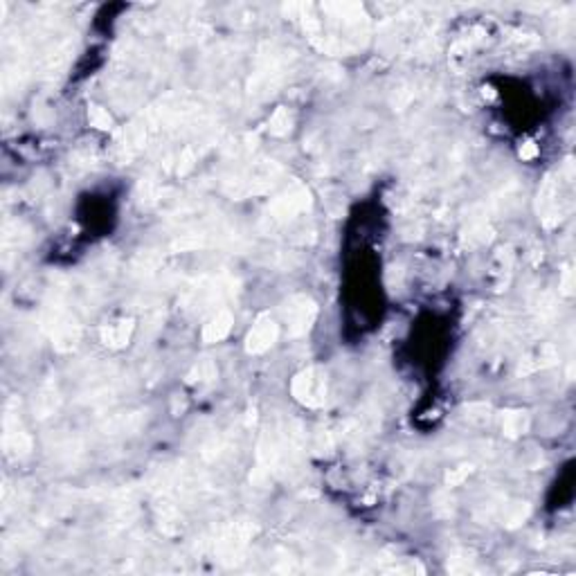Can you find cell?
Listing matches in <instances>:
<instances>
[{
    "label": "cell",
    "mask_w": 576,
    "mask_h": 576,
    "mask_svg": "<svg viewBox=\"0 0 576 576\" xmlns=\"http://www.w3.org/2000/svg\"><path fill=\"white\" fill-rule=\"evenodd\" d=\"M293 397L306 408H322L327 401V376L320 367H308L293 378Z\"/></svg>",
    "instance_id": "1"
},
{
    "label": "cell",
    "mask_w": 576,
    "mask_h": 576,
    "mask_svg": "<svg viewBox=\"0 0 576 576\" xmlns=\"http://www.w3.org/2000/svg\"><path fill=\"white\" fill-rule=\"evenodd\" d=\"M282 315L288 327V336H304L317 317V304L308 295H293L284 302Z\"/></svg>",
    "instance_id": "2"
},
{
    "label": "cell",
    "mask_w": 576,
    "mask_h": 576,
    "mask_svg": "<svg viewBox=\"0 0 576 576\" xmlns=\"http://www.w3.org/2000/svg\"><path fill=\"white\" fill-rule=\"evenodd\" d=\"M308 189L302 187L300 183H295L293 187H288L282 196H277L270 207H268V214L266 219L270 221V226H282V223L291 221L295 214H300L308 207Z\"/></svg>",
    "instance_id": "3"
},
{
    "label": "cell",
    "mask_w": 576,
    "mask_h": 576,
    "mask_svg": "<svg viewBox=\"0 0 576 576\" xmlns=\"http://www.w3.org/2000/svg\"><path fill=\"white\" fill-rule=\"evenodd\" d=\"M3 430H5L3 444H5V451L9 455L23 457V455H27L32 451V439H29V434L25 432L23 425H20L18 412H12V403H7Z\"/></svg>",
    "instance_id": "4"
},
{
    "label": "cell",
    "mask_w": 576,
    "mask_h": 576,
    "mask_svg": "<svg viewBox=\"0 0 576 576\" xmlns=\"http://www.w3.org/2000/svg\"><path fill=\"white\" fill-rule=\"evenodd\" d=\"M277 336H280V327L275 324V320L268 313H263L257 317V322L252 324L248 338H245V351L248 354H263L275 345Z\"/></svg>",
    "instance_id": "5"
},
{
    "label": "cell",
    "mask_w": 576,
    "mask_h": 576,
    "mask_svg": "<svg viewBox=\"0 0 576 576\" xmlns=\"http://www.w3.org/2000/svg\"><path fill=\"white\" fill-rule=\"evenodd\" d=\"M248 538H250V527H245V525L230 527L221 536V540L217 542L221 561L223 563H237L239 556L243 554V549H245V545H248Z\"/></svg>",
    "instance_id": "6"
},
{
    "label": "cell",
    "mask_w": 576,
    "mask_h": 576,
    "mask_svg": "<svg viewBox=\"0 0 576 576\" xmlns=\"http://www.w3.org/2000/svg\"><path fill=\"white\" fill-rule=\"evenodd\" d=\"M232 322H234L232 313L228 308H221V311H217L214 317L205 324V329H203V340H205V343H221V340L230 334Z\"/></svg>",
    "instance_id": "7"
},
{
    "label": "cell",
    "mask_w": 576,
    "mask_h": 576,
    "mask_svg": "<svg viewBox=\"0 0 576 576\" xmlns=\"http://www.w3.org/2000/svg\"><path fill=\"white\" fill-rule=\"evenodd\" d=\"M133 327H135L133 320H120V322H113V324L102 327L100 336L104 340V345H109L113 349H120V347H124L131 340Z\"/></svg>",
    "instance_id": "8"
},
{
    "label": "cell",
    "mask_w": 576,
    "mask_h": 576,
    "mask_svg": "<svg viewBox=\"0 0 576 576\" xmlns=\"http://www.w3.org/2000/svg\"><path fill=\"white\" fill-rule=\"evenodd\" d=\"M59 408V392H57V385H52V383H46L43 388L39 390L36 399H34V412L39 417H50L52 412Z\"/></svg>",
    "instance_id": "9"
},
{
    "label": "cell",
    "mask_w": 576,
    "mask_h": 576,
    "mask_svg": "<svg viewBox=\"0 0 576 576\" xmlns=\"http://www.w3.org/2000/svg\"><path fill=\"white\" fill-rule=\"evenodd\" d=\"M529 428V414L527 412H507L502 417V430L507 437H520Z\"/></svg>",
    "instance_id": "10"
},
{
    "label": "cell",
    "mask_w": 576,
    "mask_h": 576,
    "mask_svg": "<svg viewBox=\"0 0 576 576\" xmlns=\"http://www.w3.org/2000/svg\"><path fill=\"white\" fill-rule=\"evenodd\" d=\"M219 374V369L217 365L212 360H200L198 365L191 367V371L187 374V380L189 383H210V380H214Z\"/></svg>",
    "instance_id": "11"
},
{
    "label": "cell",
    "mask_w": 576,
    "mask_h": 576,
    "mask_svg": "<svg viewBox=\"0 0 576 576\" xmlns=\"http://www.w3.org/2000/svg\"><path fill=\"white\" fill-rule=\"evenodd\" d=\"M291 124H293V117L291 113H288L286 109H277L275 115L270 117V133L273 135H286L288 131H291Z\"/></svg>",
    "instance_id": "12"
},
{
    "label": "cell",
    "mask_w": 576,
    "mask_h": 576,
    "mask_svg": "<svg viewBox=\"0 0 576 576\" xmlns=\"http://www.w3.org/2000/svg\"><path fill=\"white\" fill-rule=\"evenodd\" d=\"M527 518H529V505L525 502L509 505V509L505 511V522L509 527H518L520 522H525Z\"/></svg>",
    "instance_id": "13"
},
{
    "label": "cell",
    "mask_w": 576,
    "mask_h": 576,
    "mask_svg": "<svg viewBox=\"0 0 576 576\" xmlns=\"http://www.w3.org/2000/svg\"><path fill=\"white\" fill-rule=\"evenodd\" d=\"M90 124L92 126H97V129H111V115L106 113L104 109H100V106H92L90 109Z\"/></svg>",
    "instance_id": "14"
},
{
    "label": "cell",
    "mask_w": 576,
    "mask_h": 576,
    "mask_svg": "<svg viewBox=\"0 0 576 576\" xmlns=\"http://www.w3.org/2000/svg\"><path fill=\"white\" fill-rule=\"evenodd\" d=\"M491 239V230L486 226H475L471 230V234H468V243L475 245V243H486Z\"/></svg>",
    "instance_id": "15"
},
{
    "label": "cell",
    "mask_w": 576,
    "mask_h": 576,
    "mask_svg": "<svg viewBox=\"0 0 576 576\" xmlns=\"http://www.w3.org/2000/svg\"><path fill=\"white\" fill-rule=\"evenodd\" d=\"M468 473H471V468H468V466H462V468H457V471H453V473H448V475H446V484H448V486H455V484H460V482H462V479H464V477H466Z\"/></svg>",
    "instance_id": "16"
},
{
    "label": "cell",
    "mask_w": 576,
    "mask_h": 576,
    "mask_svg": "<svg viewBox=\"0 0 576 576\" xmlns=\"http://www.w3.org/2000/svg\"><path fill=\"white\" fill-rule=\"evenodd\" d=\"M561 291H563L565 295H572V293H574V273H572V268H565V273H563V282H561Z\"/></svg>",
    "instance_id": "17"
},
{
    "label": "cell",
    "mask_w": 576,
    "mask_h": 576,
    "mask_svg": "<svg viewBox=\"0 0 576 576\" xmlns=\"http://www.w3.org/2000/svg\"><path fill=\"white\" fill-rule=\"evenodd\" d=\"M536 153H538V146L533 144V142L522 144V149H520V158H522V160H531Z\"/></svg>",
    "instance_id": "18"
}]
</instances>
